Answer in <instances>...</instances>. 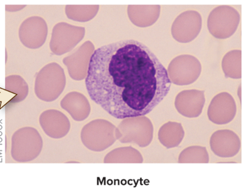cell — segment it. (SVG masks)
Listing matches in <instances>:
<instances>
[{
	"label": "cell",
	"mask_w": 248,
	"mask_h": 192,
	"mask_svg": "<svg viewBox=\"0 0 248 192\" xmlns=\"http://www.w3.org/2000/svg\"><path fill=\"white\" fill-rule=\"evenodd\" d=\"M159 5H129L127 14L132 22L140 27L152 26L160 17Z\"/></svg>",
	"instance_id": "cell-5"
},
{
	"label": "cell",
	"mask_w": 248,
	"mask_h": 192,
	"mask_svg": "<svg viewBox=\"0 0 248 192\" xmlns=\"http://www.w3.org/2000/svg\"><path fill=\"white\" fill-rule=\"evenodd\" d=\"M98 5L67 6L66 14L69 18L76 21L87 22L94 18L98 13Z\"/></svg>",
	"instance_id": "cell-7"
},
{
	"label": "cell",
	"mask_w": 248,
	"mask_h": 192,
	"mask_svg": "<svg viewBox=\"0 0 248 192\" xmlns=\"http://www.w3.org/2000/svg\"><path fill=\"white\" fill-rule=\"evenodd\" d=\"M57 33V50L60 54L70 52L82 40L85 35L84 27L61 23L58 25Z\"/></svg>",
	"instance_id": "cell-3"
},
{
	"label": "cell",
	"mask_w": 248,
	"mask_h": 192,
	"mask_svg": "<svg viewBox=\"0 0 248 192\" xmlns=\"http://www.w3.org/2000/svg\"><path fill=\"white\" fill-rule=\"evenodd\" d=\"M196 11L184 12L176 18L171 27L173 37L178 42L187 43L196 37L195 35V17Z\"/></svg>",
	"instance_id": "cell-4"
},
{
	"label": "cell",
	"mask_w": 248,
	"mask_h": 192,
	"mask_svg": "<svg viewBox=\"0 0 248 192\" xmlns=\"http://www.w3.org/2000/svg\"><path fill=\"white\" fill-rule=\"evenodd\" d=\"M65 108L74 119L81 121L85 119L90 112V106L87 99L81 94L72 93L66 97Z\"/></svg>",
	"instance_id": "cell-6"
},
{
	"label": "cell",
	"mask_w": 248,
	"mask_h": 192,
	"mask_svg": "<svg viewBox=\"0 0 248 192\" xmlns=\"http://www.w3.org/2000/svg\"><path fill=\"white\" fill-rule=\"evenodd\" d=\"M171 83L157 56L134 40L94 51L85 79L91 99L117 119L149 114L168 95Z\"/></svg>",
	"instance_id": "cell-1"
},
{
	"label": "cell",
	"mask_w": 248,
	"mask_h": 192,
	"mask_svg": "<svg viewBox=\"0 0 248 192\" xmlns=\"http://www.w3.org/2000/svg\"><path fill=\"white\" fill-rule=\"evenodd\" d=\"M94 52V46L87 41L76 52L64 58V64L68 67L70 75L75 80H82L87 74L89 62Z\"/></svg>",
	"instance_id": "cell-2"
}]
</instances>
